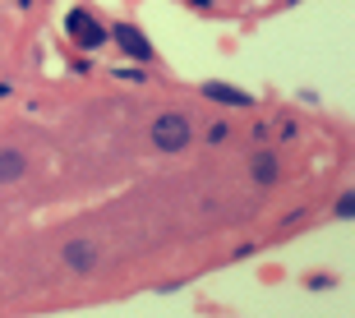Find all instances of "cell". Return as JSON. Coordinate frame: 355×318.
Segmentation results:
<instances>
[{
	"mask_svg": "<svg viewBox=\"0 0 355 318\" xmlns=\"http://www.w3.org/2000/svg\"><path fill=\"white\" fill-rule=\"evenodd\" d=\"M28 175V157L19 148H0V185H14Z\"/></svg>",
	"mask_w": 355,
	"mask_h": 318,
	"instance_id": "3",
	"label": "cell"
},
{
	"mask_svg": "<svg viewBox=\"0 0 355 318\" xmlns=\"http://www.w3.org/2000/svg\"><path fill=\"white\" fill-rule=\"evenodd\" d=\"M69 24H74V33H79V42H83V46H97V42H102V28H92L88 19H83V14H74Z\"/></svg>",
	"mask_w": 355,
	"mask_h": 318,
	"instance_id": "7",
	"label": "cell"
},
{
	"mask_svg": "<svg viewBox=\"0 0 355 318\" xmlns=\"http://www.w3.org/2000/svg\"><path fill=\"white\" fill-rule=\"evenodd\" d=\"M189 120L180 116V111H162L157 120H153V148H162V152H180V148H189Z\"/></svg>",
	"mask_w": 355,
	"mask_h": 318,
	"instance_id": "1",
	"label": "cell"
},
{
	"mask_svg": "<svg viewBox=\"0 0 355 318\" xmlns=\"http://www.w3.org/2000/svg\"><path fill=\"white\" fill-rule=\"evenodd\" d=\"M60 258H65L69 272H92V267L102 263V245L97 240H69L65 249H60Z\"/></svg>",
	"mask_w": 355,
	"mask_h": 318,
	"instance_id": "2",
	"label": "cell"
},
{
	"mask_svg": "<svg viewBox=\"0 0 355 318\" xmlns=\"http://www.w3.org/2000/svg\"><path fill=\"white\" fill-rule=\"evenodd\" d=\"M351 212H355V199H351V194H342V199H337V217H351Z\"/></svg>",
	"mask_w": 355,
	"mask_h": 318,
	"instance_id": "8",
	"label": "cell"
},
{
	"mask_svg": "<svg viewBox=\"0 0 355 318\" xmlns=\"http://www.w3.org/2000/svg\"><path fill=\"white\" fill-rule=\"evenodd\" d=\"M116 37H120V46H125L130 55H148V42H144L139 28H116Z\"/></svg>",
	"mask_w": 355,
	"mask_h": 318,
	"instance_id": "6",
	"label": "cell"
},
{
	"mask_svg": "<svg viewBox=\"0 0 355 318\" xmlns=\"http://www.w3.org/2000/svg\"><path fill=\"white\" fill-rule=\"evenodd\" d=\"M203 93H208L212 102H226V106H254L250 93H240V88H226V83H208Z\"/></svg>",
	"mask_w": 355,
	"mask_h": 318,
	"instance_id": "4",
	"label": "cell"
},
{
	"mask_svg": "<svg viewBox=\"0 0 355 318\" xmlns=\"http://www.w3.org/2000/svg\"><path fill=\"white\" fill-rule=\"evenodd\" d=\"M250 171H254V180H259V185H272V180H277V157H272V152H254Z\"/></svg>",
	"mask_w": 355,
	"mask_h": 318,
	"instance_id": "5",
	"label": "cell"
}]
</instances>
